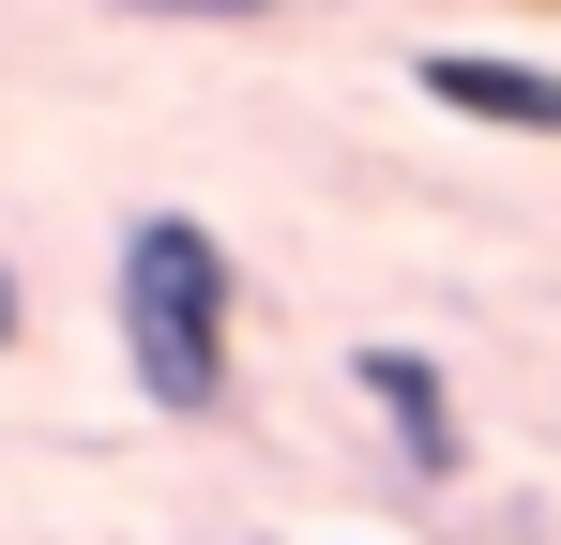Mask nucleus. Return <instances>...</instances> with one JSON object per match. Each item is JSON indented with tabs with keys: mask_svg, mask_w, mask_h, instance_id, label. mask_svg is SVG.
I'll list each match as a JSON object with an SVG mask.
<instances>
[{
	"mask_svg": "<svg viewBox=\"0 0 561 545\" xmlns=\"http://www.w3.org/2000/svg\"><path fill=\"white\" fill-rule=\"evenodd\" d=\"M106 349L137 379V409L213 425L243 394V258L197 228V212H137L122 258H106Z\"/></svg>",
	"mask_w": 561,
	"mask_h": 545,
	"instance_id": "nucleus-1",
	"label": "nucleus"
},
{
	"mask_svg": "<svg viewBox=\"0 0 561 545\" xmlns=\"http://www.w3.org/2000/svg\"><path fill=\"white\" fill-rule=\"evenodd\" d=\"M350 394L394 425V469H410V485H456L470 469V409H456V379L425 349H350Z\"/></svg>",
	"mask_w": 561,
	"mask_h": 545,
	"instance_id": "nucleus-2",
	"label": "nucleus"
},
{
	"mask_svg": "<svg viewBox=\"0 0 561 545\" xmlns=\"http://www.w3.org/2000/svg\"><path fill=\"white\" fill-rule=\"evenodd\" d=\"M410 91H425L440 121H485V137H561V77L531 46H425Z\"/></svg>",
	"mask_w": 561,
	"mask_h": 545,
	"instance_id": "nucleus-3",
	"label": "nucleus"
},
{
	"mask_svg": "<svg viewBox=\"0 0 561 545\" xmlns=\"http://www.w3.org/2000/svg\"><path fill=\"white\" fill-rule=\"evenodd\" d=\"M106 15H152V31H259L274 0H106Z\"/></svg>",
	"mask_w": 561,
	"mask_h": 545,
	"instance_id": "nucleus-4",
	"label": "nucleus"
},
{
	"mask_svg": "<svg viewBox=\"0 0 561 545\" xmlns=\"http://www.w3.org/2000/svg\"><path fill=\"white\" fill-rule=\"evenodd\" d=\"M15 334H31V288H15V258H0V349H15Z\"/></svg>",
	"mask_w": 561,
	"mask_h": 545,
	"instance_id": "nucleus-5",
	"label": "nucleus"
}]
</instances>
